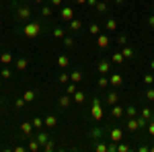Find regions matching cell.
<instances>
[{
    "label": "cell",
    "mask_w": 154,
    "mask_h": 152,
    "mask_svg": "<svg viewBox=\"0 0 154 152\" xmlns=\"http://www.w3.org/2000/svg\"><path fill=\"white\" fill-rule=\"evenodd\" d=\"M41 31H43V23L41 21H27V23H23V27L17 29V33H21L27 39H35Z\"/></svg>",
    "instance_id": "1"
},
{
    "label": "cell",
    "mask_w": 154,
    "mask_h": 152,
    "mask_svg": "<svg viewBox=\"0 0 154 152\" xmlns=\"http://www.w3.org/2000/svg\"><path fill=\"white\" fill-rule=\"evenodd\" d=\"M103 115H105V111H103V99H101V97H93L88 117H91L93 121H101V119H103Z\"/></svg>",
    "instance_id": "2"
},
{
    "label": "cell",
    "mask_w": 154,
    "mask_h": 152,
    "mask_svg": "<svg viewBox=\"0 0 154 152\" xmlns=\"http://www.w3.org/2000/svg\"><path fill=\"white\" fill-rule=\"evenodd\" d=\"M12 11H14V17H17L19 23H27V21H31V17H33V8H31L29 4H17Z\"/></svg>",
    "instance_id": "3"
},
{
    "label": "cell",
    "mask_w": 154,
    "mask_h": 152,
    "mask_svg": "<svg viewBox=\"0 0 154 152\" xmlns=\"http://www.w3.org/2000/svg\"><path fill=\"white\" fill-rule=\"evenodd\" d=\"M109 136V128H95L88 132V140H91V146L95 144V142H99L101 138H107Z\"/></svg>",
    "instance_id": "4"
},
{
    "label": "cell",
    "mask_w": 154,
    "mask_h": 152,
    "mask_svg": "<svg viewBox=\"0 0 154 152\" xmlns=\"http://www.w3.org/2000/svg\"><path fill=\"white\" fill-rule=\"evenodd\" d=\"M72 19H74V6H62L60 8V21L70 23Z\"/></svg>",
    "instance_id": "5"
},
{
    "label": "cell",
    "mask_w": 154,
    "mask_h": 152,
    "mask_svg": "<svg viewBox=\"0 0 154 152\" xmlns=\"http://www.w3.org/2000/svg\"><path fill=\"white\" fill-rule=\"evenodd\" d=\"M119 101H121V97H119V93L113 88V91H109V93L105 95V99H103V105H117Z\"/></svg>",
    "instance_id": "6"
},
{
    "label": "cell",
    "mask_w": 154,
    "mask_h": 152,
    "mask_svg": "<svg viewBox=\"0 0 154 152\" xmlns=\"http://www.w3.org/2000/svg\"><path fill=\"white\" fill-rule=\"evenodd\" d=\"M97 72H99V74H111V62L101 58L97 62Z\"/></svg>",
    "instance_id": "7"
},
{
    "label": "cell",
    "mask_w": 154,
    "mask_h": 152,
    "mask_svg": "<svg viewBox=\"0 0 154 152\" xmlns=\"http://www.w3.org/2000/svg\"><path fill=\"white\" fill-rule=\"evenodd\" d=\"M125 128L130 129L131 134H136L138 129H140V117H128V121H125Z\"/></svg>",
    "instance_id": "8"
},
{
    "label": "cell",
    "mask_w": 154,
    "mask_h": 152,
    "mask_svg": "<svg viewBox=\"0 0 154 152\" xmlns=\"http://www.w3.org/2000/svg\"><path fill=\"white\" fill-rule=\"evenodd\" d=\"M109 84H111V88H119V86L123 84V76H121L119 72H111V76H109Z\"/></svg>",
    "instance_id": "9"
},
{
    "label": "cell",
    "mask_w": 154,
    "mask_h": 152,
    "mask_svg": "<svg viewBox=\"0 0 154 152\" xmlns=\"http://www.w3.org/2000/svg\"><path fill=\"white\" fill-rule=\"evenodd\" d=\"M33 123H31V121H23V123H21V134H23L25 138H27V140H29V138H31V136H35V134H33Z\"/></svg>",
    "instance_id": "10"
},
{
    "label": "cell",
    "mask_w": 154,
    "mask_h": 152,
    "mask_svg": "<svg viewBox=\"0 0 154 152\" xmlns=\"http://www.w3.org/2000/svg\"><path fill=\"white\" fill-rule=\"evenodd\" d=\"M72 103H74V101H72V95H66V93L58 99V107H60V109H68Z\"/></svg>",
    "instance_id": "11"
},
{
    "label": "cell",
    "mask_w": 154,
    "mask_h": 152,
    "mask_svg": "<svg viewBox=\"0 0 154 152\" xmlns=\"http://www.w3.org/2000/svg\"><path fill=\"white\" fill-rule=\"evenodd\" d=\"M125 115V107H121L117 103V105H111V117L113 119H121V117Z\"/></svg>",
    "instance_id": "12"
},
{
    "label": "cell",
    "mask_w": 154,
    "mask_h": 152,
    "mask_svg": "<svg viewBox=\"0 0 154 152\" xmlns=\"http://www.w3.org/2000/svg\"><path fill=\"white\" fill-rule=\"evenodd\" d=\"M72 101H74V105H84V101H86V93H84L82 88H78L76 93L72 95Z\"/></svg>",
    "instance_id": "13"
},
{
    "label": "cell",
    "mask_w": 154,
    "mask_h": 152,
    "mask_svg": "<svg viewBox=\"0 0 154 152\" xmlns=\"http://www.w3.org/2000/svg\"><path fill=\"white\" fill-rule=\"evenodd\" d=\"M109 138H111L113 142H121V140H123V132H121V128H117V126L111 128V129H109Z\"/></svg>",
    "instance_id": "14"
},
{
    "label": "cell",
    "mask_w": 154,
    "mask_h": 152,
    "mask_svg": "<svg viewBox=\"0 0 154 152\" xmlns=\"http://www.w3.org/2000/svg\"><path fill=\"white\" fill-rule=\"evenodd\" d=\"M23 99H25V103H27V105L35 103V99H37V91H35V88H29V91H25V93H23Z\"/></svg>",
    "instance_id": "15"
},
{
    "label": "cell",
    "mask_w": 154,
    "mask_h": 152,
    "mask_svg": "<svg viewBox=\"0 0 154 152\" xmlns=\"http://www.w3.org/2000/svg\"><path fill=\"white\" fill-rule=\"evenodd\" d=\"M14 68H17V72H25L27 68H29V60H27V58L14 60Z\"/></svg>",
    "instance_id": "16"
},
{
    "label": "cell",
    "mask_w": 154,
    "mask_h": 152,
    "mask_svg": "<svg viewBox=\"0 0 154 152\" xmlns=\"http://www.w3.org/2000/svg\"><path fill=\"white\" fill-rule=\"evenodd\" d=\"M109 43H111V41H109V35H105V33H103V35H101V33L97 35V45L101 47V49H107Z\"/></svg>",
    "instance_id": "17"
},
{
    "label": "cell",
    "mask_w": 154,
    "mask_h": 152,
    "mask_svg": "<svg viewBox=\"0 0 154 152\" xmlns=\"http://www.w3.org/2000/svg\"><path fill=\"white\" fill-rule=\"evenodd\" d=\"M121 54L125 56V60H134V58H136V47L123 45V47H121Z\"/></svg>",
    "instance_id": "18"
},
{
    "label": "cell",
    "mask_w": 154,
    "mask_h": 152,
    "mask_svg": "<svg viewBox=\"0 0 154 152\" xmlns=\"http://www.w3.org/2000/svg\"><path fill=\"white\" fill-rule=\"evenodd\" d=\"M68 29H70L72 33H78V31L82 29V21H80V19H72L70 23H68Z\"/></svg>",
    "instance_id": "19"
},
{
    "label": "cell",
    "mask_w": 154,
    "mask_h": 152,
    "mask_svg": "<svg viewBox=\"0 0 154 152\" xmlns=\"http://www.w3.org/2000/svg\"><path fill=\"white\" fill-rule=\"evenodd\" d=\"M27 150H31V152H39V150H41V144L37 142L35 136H31V138H29V146H27Z\"/></svg>",
    "instance_id": "20"
},
{
    "label": "cell",
    "mask_w": 154,
    "mask_h": 152,
    "mask_svg": "<svg viewBox=\"0 0 154 152\" xmlns=\"http://www.w3.org/2000/svg\"><path fill=\"white\" fill-rule=\"evenodd\" d=\"M35 138H37V142H39V144H41V148H43V144H45V142H48L49 138H51V136H49L48 132H41V129H37Z\"/></svg>",
    "instance_id": "21"
},
{
    "label": "cell",
    "mask_w": 154,
    "mask_h": 152,
    "mask_svg": "<svg viewBox=\"0 0 154 152\" xmlns=\"http://www.w3.org/2000/svg\"><path fill=\"white\" fill-rule=\"evenodd\" d=\"M58 66L62 68V70H66V68L70 66V56H66V54L58 56Z\"/></svg>",
    "instance_id": "22"
},
{
    "label": "cell",
    "mask_w": 154,
    "mask_h": 152,
    "mask_svg": "<svg viewBox=\"0 0 154 152\" xmlns=\"http://www.w3.org/2000/svg\"><path fill=\"white\" fill-rule=\"evenodd\" d=\"M39 11H41V17H43V19H49V17L54 14L51 4H41V6H39Z\"/></svg>",
    "instance_id": "23"
},
{
    "label": "cell",
    "mask_w": 154,
    "mask_h": 152,
    "mask_svg": "<svg viewBox=\"0 0 154 152\" xmlns=\"http://www.w3.org/2000/svg\"><path fill=\"white\" fill-rule=\"evenodd\" d=\"M125 62V56L121 54V51H115V54H111V64H123Z\"/></svg>",
    "instance_id": "24"
},
{
    "label": "cell",
    "mask_w": 154,
    "mask_h": 152,
    "mask_svg": "<svg viewBox=\"0 0 154 152\" xmlns=\"http://www.w3.org/2000/svg\"><path fill=\"white\" fill-rule=\"evenodd\" d=\"M43 121H45V128H49V129H54L56 126H58V117L56 115H48Z\"/></svg>",
    "instance_id": "25"
},
{
    "label": "cell",
    "mask_w": 154,
    "mask_h": 152,
    "mask_svg": "<svg viewBox=\"0 0 154 152\" xmlns=\"http://www.w3.org/2000/svg\"><path fill=\"white\" fill-rule=\"evenodd\" d=\"M51 33H54V37H56V39H64V37H66V31H64V27H60V25H56V27L51 29Z\"/></svg>",
    "instance_id": "26"
},
{
    "label": "cell",
    "mask_w": 154,
    "mask_h": 152,
    "mask_svg": "<svg viewBox=\"0 0 154 152\" xmlns=\"http://www.w3.org/2000/svg\"><path fill=\"white\" fill-rule=\"evenodd\" d=\"M95 11L99 12V14H107V12H109V2H99L95 6Z\"/></svg>",
    "instance_id": "27"
},
{
    "label": "cell",
    "mask_w": 154,
    "mask_h": 152,
    "mask_svg": "<svg viewBox=\"0 0 154 152\" xmlns=\"http://www.w3.org/2000/svg\"><path fill=\"white\" fill-rule=\"evenodd\" d=\"M11 62H12V54H11V51H4V54H0V64L8 66Z\"/></svg>",
    "instance_id": "28"
},
{
    "label": "cell",
    "mask_w": 154,
    "mask_h": 152,
    "mask_svg": "<svg viewBox=\"0 0 154 152\" xmlns=\"http://www.w3.org/2000/svg\"><path fill=\"white\" fill-rule=\"evenodd\" d=\"M97 84H99V88H103V91L111 86V84H109V78H107V74H101V78H99V82H97Z\"/></svg>",
    "instance_id": "29"
},
{
    "label": "cell",
    "mask_w": 154,
    "mask_h": 152,
    "mask_svg": "<svg viewBox=\"0 0 154 152\" xmlns=\"http://www.w3.org/2000/svg\"><path fill=\"white\" fill-rule=\"evenodd\" d=\"M62 41H64V47H66V49H72V47L76 45V39H74V37H72V35L64 37V39H62Z\"/></svg>",
    "instance_id": "30"
},
{
    "label": "cell",
    "mask_w": 154,
    "mask_h": 152,
    "mask_svg": "<svg viewBox=\"0 0 154 152\" xmlns=\"http://www.w3.org/2000/svg\"><path fill=\"white\" fill-rule=\"evenodd\" d=\"M58 82H60V84H68V82H70V72L62 70V74L58 76Z\"/></svg>",
    "instance_id": "31"
},
{
    "label": "cell",
    "mask_w": 154,
    "mask_h": 152,
    "mask_svg": "<svg viewBox=\"0 0 154 152\" xmlns=\"http://www.w3.org/2000/svg\"><path fill=\"white\" fill-rule=\"evenodd\" d=\"M70 80L78 84V82L82 80V72H80V70H72V72H70Z\"/></svg>",
    "instance_id": "32"
},
{
    "label": "cell",
    "mask_w": 154,
    "mask_h": 152,
    "mask_svg": "<svg viewBox=\"0 0 154 152\" xmlns=\"http://www.w3.org/2000/svg\"><path fill=\"white\" fill-rule=\"evenodd\" d=\"M41 150H45V152L56 150V140H54V138H49V140L45 142V144H43V148H41Z\"/></svg>",
    "instance_id": "33"
},
{
    "label": "cell",
    "mask_w": 154,
    "mask_h": 152,
    "mask_svg": "<svg viewBox=\"0 0 154 152\" xmlns=\"http://www.w3.org/2000/svg\"><path fill=\"white\" fill-rule=\"evenodd\" d=\"M125 115L128 117H136L138 115V107L136 105H125Z\"/></svg>",
    "instance_id": "34"
},
{
    "label": "cell",
    "mask_w": 154,
    "mask_h": 152,
    "mask_svg": "<svg viewBox=\"0 0 154 152\" xmlns=\"http://www.w3.org/2000/svg\"><path fill=\"white\" fill-rule=\"evenodd\" d=\"M105 29L107 31H115V29H117V21H115V19H107L105 21Z\"/></svg>",
    "instance_id": "35"
},
{
    "label": "cell",
    "mask_w": 154,
    "mask_h": 152,
    "mask_svg": "<svg viewBox=\"0 0 154 152\" xmlns=\"http://www.w3.org/2000/svg\"><path fill=\"white\" fill-rule=\"evenodd\" d=\"M0 78H4V80H11V78H12V70L8 68V66L0 70Z\"/></svg>",
    "instance_id": "36"
},
{
    "label": "cell",
    "mask_w": 154,
    "mask_h": 152,
    "mask_svg": "<svg viewBox=\"0 0 154 152\" xmlns=\"http://www.w3.org/2000/svg\"><path fill=\"white\" fill-rule=\"evenodd\" d=\"M64 91H66V95H74L76 93V91H78V86H76V82H68V84H66V88H64Z\"/></svg>",
    "instance_id": "37"
},
{
    "label": "cell",
    "mask_w": 154,
    "mask_h": 152,
    "mask_svg": "<svg viewBox=\"0 0 154 152\" xmlns=\"http://www.w3.org/2000/svg\"><path fill=\"white\" fill-rule=\"evenodd\" d=\"M91 148H95L97 152H107V150H109V146H107L105 142H97V144H93Z\"/></svg>",
    "instance_id": "38"
},
{
    "label": "cell",
    "mask_w": 154,
    "mask_h": 152,
    "mask_svg": "<svg viewBox=\"0 0 154 152\" xmlns=\"http://www.w3.org/2000/svg\"><path fill=\"white\" fill-rule=\"evenodd\" d=\"M140 115H142L144 119H148V121H150V119H154V115H152V109H150V107H144Z\"/></svg>",
    "instance_id": "39"
},
{
    "label": "cell",
    "mask_w": 154,
    "mask_h": 152,
    "mask_svg": "<svg viewBox=\"0 0 154 152\" xmlns=\"http://www.w3.org/2000/svg\"><path fill=\"white\" fill-rule=\"evenodd\" d=\"M31 123H33V128H35V129H41L43 126H45V121H43L41 117H35V119H31Z\"/></svg>",
    "instance_id": "40"
},
{
    "label": "cell",
    "mask_w": 154,
    "mask_h": 152,
    "mask_svg": "<svg viewBox=\"0 0 154 152\" xmlns=\"http://www.w3.org/2000/svg\"><path fill=\"white\" fill-rule=\"evenodd\" d=\"M99 31H101L99 23H91L88 25V33H91V35H99Z\"/></svg>",
    "instance_id": "41"
},
{
    "label": "cell",
    "mask_w": 154,
    "mask_h": 152,
    "mask_svg": "<svg viewBox=\"0 0 154 152\" xmlns=\"http://www.w3.org/2000/svg\"><path fill=\"white\" fill-rule=\"evenodd\" d=\"M144 84H146V86H152V84H154V74H152V72L144 74Z\"/></svg>",
    "instance_id": "42"
},
{
    "label": "cell",
    "mask_w": 154,
    "mask_h": 152,
    "mask_svg": "<svg viewBox=\"0 0 154 152\" xmlns=\"http://www.w3.org/2000/svg\"><path fill=\"white\" fill-rule=\"evenodd\" d=\"M115 43H117L119 47H123V45H128V35H123V33H121V35L117 37V39H115Z\"/></svg>",
    "instance_id": "43"
},
{
    "label": "cell",
    "mask_w": 154,
    "mask_h": 152,
    "mask_svg": "<svg viewBox=\"0 0 154 152\" xmlns=\"http://www.w3.org/2000/svg\"><path fill=\"white\" fill-rule=\"evenodd\" d=\"M144 97H146L148 101H154V88H152V86H148V88L144 91Z\"/></svg>",
    "instance_id": "44"
},
{
    "label": "cell",
    "mask_w": 154,
    "mask_h": 152,
    "mask_svg": "<svg viewBox=\"0 0 154 152\" xmlns=\"http://www.w3.org/2000/svg\"><path fill=\"white\" fill-rule=\"evenodd\" d=\"M25 105H27V103H25V99H23V97H21V99H17V101H14V109H23Z\"/></svg>",
    "instance_id": "45"
},
{
    "label": "cell",
    "mask_w": 154,
    "mask_h": 152,
    "mask_svg": "<svg viewBox=\"0 0 154 152\" xmlns=\"http://www.w3.org/2000/svg\"><path fill=\"white\" fill-rule=\"evenodd\" d=\"M146 129H148V134H150V136L154 138V119H150V121H148V126H146Z\"/></svg>",
    "instance_id": "46"
},
{
    "label": "cell",
    "mask_w": 154,
    "mask_h": 152,
    "mask_svg": "<svg viewBox=\"0 0 154 152\" xmlns=\"http://www.w3.org/2000/svg\"><path fill=\"white\" fill-rule=\"evenodd\" d=\"M130 150V146L128 144H121V142H117V152H128Z\"/></svg>",
    "instance_id": "47"
},
{
    "label": "cell",
    "mask_w": 154,
    "mask_h": 152,
    "mask_svg": "<svg viewBox=\"0 0 154 152\" xmlns=\"http://www.w3.org/2000/svg\"><path fill=\"white\" fill-rule=\"evenodd\" d=\"M109 146V152H115L117 150V142H113V144H107Z\"/></svg>",
    "instance_id": "48"
},
{
    "label": "cell",
    "mask_w": 154,
    "mask_h": 152,
    "mask_svg": "<svg viewBox=\"0 0 154 152\" xmlns=\"http://www.w3.org/2000/svg\"><path fill=\"white\" fill-rule=\"evenodd\" d=\"M62 2H64V0H49L51 6H62Z\"/></svg>",
    "instance_id": "49"
},
{
    "label": "cell",
    "mask_w": 154,
    "mask_h": 152,
    "mask_svg": "<svg viewBox=\"0 0 154 152\" xmlns=\"http://www.w3.org/2000/svg\"><path fill=\"white\" fill-rule=\"evenodd\" d=\"M148 23H150V27H152V31H154V14H150V17H148Z\"/></svg>",
    "instance_id": "50"
},
{
    "label": "cell",
    "mask_w": 154,
    "mask_h": 152,
    "mask_svg": "<svg viewBox=\"0 0 154 152\" xmlns=\"http://www.w3.org/2000/svg\"><path fill=\"white\" fill-rule=\"evenodd\" d=\"M86 4H88V6H97V4H99V0H86Z\"/></svg>",
    "instance_id": "51"
},
{
    "label": "cell",
    "mask_w": 154,
    "mask_h": 152,
    "mask_svg": "<svg viewBox=\"0 0 154 152\" xmlns=\"http://www.w3.org/2000/svg\"><path fill=\"white\" fill-rule=\"evenodd\" d=\"M138 150H140V152H148V150H150V146H140Z\"/></svg>",
    "instance_id": "52"
},
{
    "label": "cell",
    "mask_w": 154,
    "mask_h": 152,
    "mask_svg": "<svg viewBox=\"0 0 154 152\" xmlns=\"http://www.w3.org/2000/svg\"><path fill=\"white\" fill-rule=\"evenodd\" d=\"M74 2H76L78 6H82V4H86V0H74Z\"/></svg>",
    "instance_id": "53"
},
{
    "label": "cell",
    "mask_w": 154,
    "mask_h": 152,
    "mask_svg": "<svg viewBox=\"0 0 154 152\" xmlns=\"http://www.w3.org/2000/svg\"><path fill=\"white\" fill-rule=\"evenodd\" d=\"M17 2H19V4H29L31 0H17Z\"/></svg>",
    "instance_id": "54"
},
{
    "label": "cell",
    "mask_w": 154,
    "mask_h": 152,
    "mask_svg": "<svg viewBox=\"0 0 154 152\" xmlns=\"http://www.w3.org/2000/svg\"><path fill=\"white\" fill-rule=\"evenodd\" d=\"M113 2H115V4H119V6H121V4H123V2H125V0H113Z\"/></svg>",
    "instance_id": "55"
},
{
    "label": "cell",
    "mask_w": 154,
    "mask_h": 152,
    "mask_svg": "<svg viewBox=\"0 0 154 152\" xmlns=\"http://www.w3.org/2000/svg\"><path fill=\"white\" fill-rule=\"evenodd\" d=\"M31 2H35V4H39V6L43 4V0H31Z\"/></svg>",
    "instance_id": "56"
},
{
    "label": "cell",
    "mask_w": 154,
    "mask_h": 152,
    "mask_svg": "<svg viewBox=\"0 0 154 152\" xmlns=\"http://www.w3.org/2000/svg\"><path fill=\"white\" fill-rule=\"evenodd\" d=\"M150 70L154 72V60H150Z\"/></svg>",
    "instance_id": "57"
},
{
    "label": "cell",
    "mask_w": 154,
    "mask_h": 152,
    "mask_svg": "<svg viewBox=\"0 0 154 152\" xmlns=\"http://www.w3.org/2000/svg\"><path fill=\"white\" fill-rule=\"evenodd\" d=\"M0 109H2V99H0Z\"/></svg>",
    "instance_id": "58"
},
{
    "label": "cell",
    "mask_w": 154,
    "mask_h": 152,
    "mask_svg": "<svg viewBox=\"0 0 154 152\" xmlns=\"http://www.w3.org/2000/svg\"><path fill=\"white\" fill-rule=\"evenodd\" d=\"M101 2H111V0H101Z\"/></svg>",
    "instance_id": "59"
}]
</instances>
